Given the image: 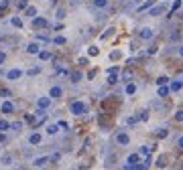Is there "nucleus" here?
Masks as SVG:
<instances>
[{"instance_id": "39448f33", "label": "nucleus", "mask_w": 183, "mask_h": 170, "mask_svg": "<svg viewBox=\"0 0 183 170\" xmlns=\"http://www.w3.org/2000/svg\"><path fill=\"white\" fill-rule=\"evenodd\" d=\"M167 8H169L167 4H157V6H153V8H151V12H149V14H151V16H161V14L165 12V10H167Z\"/></svg>"}, {"instance_id": "f8f14e48", "label": "nucleus", "mask_w": 183, "mask_h": 170, "mask_svg": "<svg viewBox=\"0 0 183 170\" xmlns=\"http://www.w3.org/2000/svg\"><path fill=\"white\" fill-rule=\"evenodd\" d=\"M49 103H51V97H39V99H37V105L43 107V109H47Z\"/></svg>"}, {"instance_id": "dca6fc26", "label": "nucleus", "mask_w": 183, "mask_h": 170, "mask_svg": "<svg viewBox=\"0 0 183 170\" xmlns=\"http://www.w3.org/2000/svg\"><path fill=\"white\" fill-rule=\"evenodd\" d=\"M181 87H183V77L181 79H175V81L171 83V91H179Z\"/></svg>"}, {"instance_id": "79ce46f5", "label": "nucleus", "mask_w": 183, "mask_h": 170, "mask_svg": "<svg viewBox=\"0 0 183 170\" xmlns=\"http://www.w3.org/2000/svg\"><path fill=\"white\" fill-rule=\"evenodd\" d=\"M63 16H65V10L59 8V10H57V18H63Z\"/></svg>"}, {"instance_id": "8fccbe9b", "label": "nucleus", "mask_w": 183, "mask_h": 170, "mask_svg": "<svg viewBox=\"0 0 183 170\" xmlns=\"http://www.w3.org/2000/svg\"><path fill=\"white\" fill-rule=\"evenodd\" d=\"M181 168H183V162H181Z\"/></svg>"}, {"instance_id": "1a4fd4ad", "label": "nucleus", "mask_w": 183, "mask_h": 170, "mask_svg": "<svg viewBox=\"0 0 183 170\" xmlns=\"http://www.w3.org/2000/svg\"><path fill=\"white\" fill-rule=\"evenodd\" d=\"M49 162V156H41V158H35L33 160V166L35 168H41V166H45Z\"/></svg>"}, {"instance_id": "473e14b6", "label": "nucleus", "mask_w": 183, "mask_h": 170, "mask_svg": "<svg viewBox=\"0 0 183 170\" xmlns=\"http://www.w3.org/2000/svg\"><path fill=\"white\" fill-rule=\"evenodd\" d=\"M120 51H112V53H110V59H120Z\"/></svg>"}, {"instance_id": "f704fd0d", "label": "nucleus", "mask_w": 183, "mask_h": 170, "mask_svg": "<svg viewBox=\"0 0 183 170\" xmlns=\"http://www.w3.org/2000/svg\"><path fill=\"white\" fill-rule=\"evenodd\" d=\"M175 120H177V121H183V109H179V112L175 113Z\"/></svg>"}, {"instance_id": "c756f323", "label": "nucleus", "mask_w": 183, "mask_h": 170, "mask_svg": "<svg viewBox=\"0 0 183 170\" xmlns=\"http://www.w3.org/2000/svg\"><path fill=\"white\" fill-rule=\"evenodd\" d=\"M87 53H90V57H94V55H98V47H94V45H92V47L87 49Z\"/></svg>"}, {"instance_id": "2f4dec72", "label": "nucleus", "mask_w": 183, "mask_h": 170, "mask_svg": "<svg viewBox=\"0 0 183 170\" xmlns=\"http://www.w3.org/2000/svg\"><path fill=\"white\" fill-rule=\"evenodd\" d=\"M151 4H153V0H147L145 4H140V6H138V10H145V8H149Z\"/></svg>"}, {"instance_id": "cd10ccee", "label": "nucleus", "mask_w": 183, "mask_h": 170, "mask_svg": "<svg viewBox=\"0 0 183 170\" xmlns=\"http://www.w3.org/2000/svg\"><path fill=\"white\" fill-rule=\"evenodd\" d=\"M0 162H2V164H4V166H8V164H10V162H12V156H8V154H4V156H2V160H0Z\"/></svg>"}, {"instance_id": "4be33fe9", "label": "nucleus", "mask_w": 183, "mask_h": 170, "mask_svg": "<svg viewBox=\"0 0 183 170\" xmlns=\"http://www.w3.org/2000/svg\"><path fill=\"white\" fill-rule=\"evenodd\" d=\"M8 130H10V121L0 120V132H8Z\"/></svg>"}, {"instance_id": "c03bdc74", "label": "nucleus", "mask_w": 183, "mask_h": 170, "mask_svg": "<svg viewBox=\"0 0 183 170\" xmlns=\"http://www.w3.org/2000/svg\"><path fill=\"white\" fill-rule=\"evenodd\" d=\"M59 128H63V130H67V128H69V126H67V121H63V120H61V121H59Z\"/></svg>"}, {"instance_id": "393cba45", "label": "nucleus", "mask_w": 183, "mask_h": 170, "mask_svg": "<svg viewBox=\"0 0 183 170\" xmlns=\"http://www.w3.org/2000/svg\"><path fill=\"white\" fill-rule=\"evenodd\" d=\"M167 83H169V77H165V75L157 77V85H167Z\"/></svg>"}, {"instance_id": "72a5a7b5", "label": "nucleus", "mask_w": 183, "mask_h": 170, "mask_svg": "<svg viewBox=\"0 0 183 170\" xmlns=\"http://www.w3.org/2000/svg\"><path fill=\"white\" fill-rule=\"evenodd\" d=\"M29 6V0H19V8H27Z\"/></svg>"}, {"instance_id": "0eeeda50", "label": "nucleus", "mask_w": 183, "mask_h": 170, "mask_svg": "<svg viewBox=\"0 0 183 170\" xmlns=\"http://www.w3.org/2000/svg\"><path fill=\"white\" fill-rule=\"evenodd\" d=\"M61 95H63V89L59 87V85H53L51 91H49V97H51V99H59Z\"/></svg>"}, {"instance_id": "c85d7f7f", "label": "nucleus", "mask_w": 183, "mask_h": 170, "mask_svg": "<svg viewBox=\"0 0 183 170\" xmlns=\"http://www.w3.org/2000/svg\"><path fill=\"white\" fill-rule=\"evenodd\" d=\"M53 43H55V45H65V37H55Z\"/></svg>"}, {"instance_id": "58836bf2", "label": "nucleus", "mask_w": 183, "mask_h": 170, "mask_svg": "<svg viewBox=\"0 0 183 170\" xmlns=\"http://www.w3.org/2000/svg\"><path fill=\"white\" fill-rule=\"evenodd\" d=\"M130 75H132V73H130V71L122 73V81H128V79H130Z\"/></svg>"}, {"instance_id": "6e6552de", "label": "nucleus", "mask_w": 183, "mask_h": 170, "mask_svg": "<svg viewBox=\"0 0 183 170\" xmlns=\"http://www.w3.org/2000/svg\"><path fill=\"white\" fill-rule=\"evenodd\" d=\"M6 77H8L10 81H16V79L23 77V71H20V69H10V71L6 73Z\"/></svg>"}, {"instance_id": "5701e85b", "label": "nucleus", "mask_w": 183, "mask_h": 170, "mask_svg": "<svg viewBox=\"0 0 183 170\" xmlns=\"http://www.w3.org/2000/svg\"><path fill=\"white\" fill-rule=\"evenodd\" d=\"M39 59H41V61H47V59H51V53H49V51H39Z\"/></svg>"}, {"instance_id": "a878e982", "label": "nucleus", "mask_w": 183, "mask_h": 170, "mask_svg": "<svg viewBox=\"0 0 183 170\" xmlns=\"http://www.w3.org/2000/svg\"><path fill=\"white\" fill-rule=\"evenodd\" d=\"M10 22L15 24L16 29H20V26H23V20H20V18H19V16H12V20H10Z\"/></svg>"}, {"instance_id": "9d476101", "label": "nucleus", "mask_w": 183, "mask_h": 170, "mask_svg": "<svg viewBox=\"0 0 183 170\" xmlns=\"http://www.w3.org/2000/svg\"><path fill=\"white\" fill-rule=\"evenodd\" d=\"M41 140H43V136L35 132V134H31V138H29V144H31V146H37V144H41Z\"/></svg>"}, {"instance_id": "423d86ee", "label": "nucleus", "mask_w": 183, "mask_h": 170, "mask_svg": "<svg viewBox=\"0 0 183 170\" xmlns=\"http://www.w3.org/2000/svg\"><path fill=\"white\" fill-rule=\"evenodd\" d=\"M45 26H47V18H43V16L33 18V29H45Z\"/></svg>"}, {"instance_id": "de8ad7c7", "label": "nucleus", "mask_w": 183, "mask_h": 170, "mask_svg": "<svg viewBox=\"0 0 183 170\" xmlns=\"http://www.w3.org/2000/svg\"><path fill=\"white\" fill-rule=\"evenodd\" d=\"M0 95H4V97H8V95H10V91H8V89H0Z\"/></svg>"}, {"instance_id": "9b49d317", "label": "nucleus", "mask_w": 183, "mask_h": 170, "mask_svg": "<svg viewBox=\"0 0 183 170\" xmlns=\"http://www.w3.org/2000/svg\"><path fill=\"white\" fill-rule=\"evenodd\" d=\"M39 51H41V47H39L37 43H29V45H27V53H31V55H39Z\"/></svg>"}, {"instance_id": "37998d69", "label": "nucleus", "mask_w": 183, "mask_h": 170, "mask_svg": "<svg viewBox=\"0 0 183 170\" xmlns=\"http://www.w3.org/2000/svg\"><path fill=\"white\" fill-rule=\"evenodd\" d=\"M6 6H8V0H2V2H0V10H4Z\"/></svg>"}, {"instance_id": "49530a36", "label": "nucleus", "mask_w": 183, "mask_h": 170, "mask_svg": "<svg viewBox=\"0 0 183 170\" xmlns=\"http://www.w3.org/2000/svg\"><path fill=\"white\" fill-rule=\"evenodd\" d=\"M177 146L183 150V136H179V138H177Z\"/></svg>"}, {"instance_id": "a19ab883", "label": "nucleus", "mask_w": 183, "mask_h": 170, "mask_svg": "<svg viewBox=\"0 0 183 170\" xmlns=\"http://www.w3.org/2000/svg\"><path fill=\"white\" fill-rule=\"evenodd\" d=\"M147 117H149V113H147V112H140V113H138V120H143V121H145Z\"/></svg>"}, {"instance_id": "ddd939ff", "label": "nucleus", "mask_w": 183, "mask_h": 170, "mask_svg": "<svg viewBox=\"0 0 183 170\" xmlns=\"http://www.w3.org/2000/svg\"><path fill=\"white\" fill-rule=\"evenodd\" d=\"M0 109H2V113H12L15 112V105H12V101H4Z\"/></svg>"}, {"instance_id": "7ed1b4c3", "label": "nucleus", "mask_w": 183, "mask_h": 170, "mask_svg": "<svg viewBox=\"0 0 183 170\" xmlns=\"http://www.w3.org/2000/svg\"><path fill=\"white\" fill-rule=\"evenodd\" d=\"M138 37L143 41H153V37H155V30L151 29V26H143V29L138 30Z\"/></svg>"}, {"instance_id": "412c9836", "label": "nucleus", "mask_w": 183, "mask_h": 170, "mask_svg": "<svg viewBox=\"0 0 183 170\" xmlns=\"http://www.w3.org/2000/svg\"><path fill=\"white\" fill-rule=\"evenodd\" d=\"M57 132H59V124H57V126H55V124H51V126H47V134H49V136H55Z\"/></svg>"}, {"instance_id": "ea45409f", "label": "nucleus", "mask_w": 183, "mask_h": 170, "mask_svg": "<svg viewBox=\"0 0 183 170\" xmlns=\"http://www.w3.org/2000/svg\"><path fill=\"white\" fill-rule=\"evenodd\" d=\"M179 6H181V0H175V2H173V6H171V10H177Z\"/></svg>"}, {"instance_id": "2eb2a0df", "label": "nucleus", "mask_w": 183, "mask_h": 170, "mask_svg": "<svg viewBox=\"0 0 183 170\" xmlns=\"http://www.w3.org/2000/svg\"><path fill=\"white\" fill-rule=\"evenodd\" d=\"M124 93H126V95H134V93H136V85H134V83H126Z\"/></svg>"}, {"instance_id": "09e8293b", "label": "nucleus", "mask_w": 183, "mask_h": 170, "mask_svg": "<svg viewBox=\"0 0 183 170\" xmlns=\"http://www.w3.org/2000/svg\"><path fill=\"white\" fill-rule=\"evenodd\" d=\"M179 55H181V57H183V45H181V47H179Z\"/></svg>"}, {"instance_id": "4c0bfd02", "label": "nucleus", "mask_w": 183, "mask_h": 170, "mask_svg": "<svg viewBox=\"0 0 183 170\" xmlns=\"http://www.w3.org/2000/svg\"><path fill=\"white\" fill-rule=\"evenodd\" d=\"M112 33H114V29H108V30H106V33L102 34V39H108V37H110V34H112Z\"/></svg>"}, {"instance_id": "f03ea898", "label": "nucleus", "mask_w": 183, "mask_h": 170, "mask_svg": "<svg viewBox=\"0 0 183 170\" xmlns=\"http://www.w3.org/2000/svg\"><path fill=\"white\" fill-rule=\"evenodd\" d=\"M114 140H116V144H118V146H122V148H126V146L130 144V136L126 134V132H118Z\"/></svg>"}, {"instance_id": "6ab92c4d", "label": "nucleus", "mask_w": 183, "mask_h": 170, "mask_svg": "<svg viewBox=\"0 0 183 170\" xmlns=\"http://www.w3.org/2000/svg\"><path fill=\"white\" fill-rule=\"evenodd\" d=\"M69 79H71V83H79V81H82V73H79V71H73L71 75H69Z\"/></svg>"}, {"instance_id": "4468645a", "label": "nucleus", "mask_w": 183, "mask_h": 170, "mask_svg": "<svg viewBox=\"0 0 183 170\" xmlns=\"http://www.w3.org/2000/svg\"><path fill=\"white\" fill-rule=\"evenodd\" d=\"M92 4H94V8H98V10H104V8H108V0H94Z\"/></svg>"}, {"instance_id": "f257e3e1", "label": "nucleus", "mask_w": 183, "mask_h": 170, "mask_svg": "<svg viewBox=\"0 0 183 170\" xmlns=\"http://www.w3.org/2000/svg\"><path fill=\"white\" fill-rule=\"evenodd\" d=\"M69 109H71V113H73V116H83V113L87 112V105H86L83 101H73Z\"/></svg>"}, {"instance_id": "7c9ffc66", "label": "nucleus", "mask_w": 183, "mask_h": 170, "mask_svg": "<svg viewBox=\"0 0 183 170\" xmlns=\"http://www.w3.org/2000/svg\"><path fill=\"white\" fill-rule=\"evenodd\" d=\"M59 158H61V154H59V152H55V154L49 158V162H59Z\"/></svg>"}, {"instance_id": "bb28decb", "label": "nucleus", "mask_w": 183, "mask_h": 170, "mask_svg": "<svg viewBox=\"0 0 183 170\" xmlns=\"http://www.w3.org/2000/svg\"><path fill=\"white\" fill-rule=\"evenodd\" d=\"M138 154H140V156H149V154H151V146H143Z\"/></svg>"}, {"instance_id": "20e7f679", "label": "nucleus", "mask_w": 183, "mask_h": 170, "mask_svg": "<svg viewBox=\"0 0 183 170\" xmlns=\"http://www.w3.org/2000/svg\"><path fill=\"white\" fill-rule=\"evenodd\" d=\"M140 162V154L136 152V154H130L128 158H126V164H124V168H128L130 170V166H134V164H138Z\"/></svg>"}, {"instance_id": "a18cd8bd", "label": "nucleus", "mask_w": 183, "mask_h": 170, "mask_svg": "<svg viewBox=\"0 0 183 170\" xmlns=\"http://www.w3.org/2000/svg\"><path fill=\"white\" fill-rule=\"evenodd\" d=\"M4 61H6V53H2V51H0V65L4 63Z\"/></svg>"}, {"instance_id": "a211bd4d", "label": "nucleus", "mask_w": 183, "mask_h": 170, "mask_svg": "<svg viewBox=\"0 0 183 170\" xmlns=\"http://www.w3.org/2000/svg\"><path fill=\"white\" fill-rule=\"evenodd\" d=\"M169 91H171V87H167V85H159L157 95H159V97H165V95H169Z\"/></svg>"}, {"instance_id": "e433bc0d", "label": "nucleus", "mask_w": 183, "mask_h": 170, "mask_svg": "<svg viewBox=\"0 0 183 170\" xmlns=\"http://www.w3.org/2000/svg\"><path fill=\"white\" fill-rule=\"evenodd\" d=\"M167 134H169L167 130H159V132H157V136H159V138H167Z\"/></svg>"}, {"instance_id": "aec40b11", "label": "nucleus", "mask_w": 183, "mask_h": 170, "mask_svg": "<svg viewBox=\"0 0 183 170\" xmlns=\"http://www.w3.org/2000/svg\"><path fill=\"white\" fill-rule=\"evenodd\" d=\"M108 83H110V85L118 83V71H114V73H108Z\"/></svg>"}, {"instance_id": "f3484780", "label": "nucleus", "mask_w": 183, "mask_h": 170, "mask_svg": "<svg viewBox=\"0 0 183 170\" xmlns=\"http://www.w3.org/2000/svg\"><path fill=\"white\" fill-rule=\"evenodd\" d=\"M24 14L29 16V18H35V16H37V8H35V6H27V8H24Z\"/></svg>"}, {"instance_id": "c9c22d12", "label": "nucleus", "mask_w": 183, "mask_h": 170, "mask_svg": "<svg viewBox=\"0 0 183 170\" xmlns=\"http://www.w3.org/2000/svg\"><path fill=\"white\" fill-rule=\"evenodd\" d=\"M37 41H43V43H47L49 37H47V34H37Z\"/></svg>"}, {"instance_id": "b1692460", "label": "nucleus", "mask_w": 183, "mask_h": 170, "mask_svg": "<svg viewBox=\"0 0 183 170\" xmlns=\"http://www.w3.org/2000/svg\"><path fill=\"white\" fill-rule=\"evenodd\" d=\"M20 128H23V121H12L10 124V130H15V132H20Z\"/></svg>"}]
</instances>
